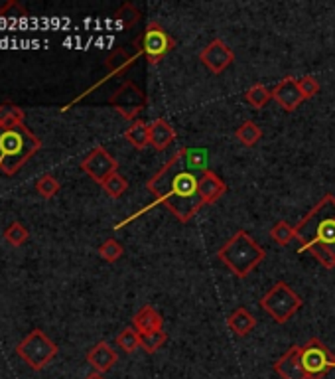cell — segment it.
<instances>
[{
  "label": "cell",
  "mask_w": 335,
  "mask_h": 379,
  "mask_svg": "<svg viewBox=\"0 0 335 379\" xmlns=\"http://www.w3.org/2000/svg\"><path fill=\"white\" fill-rule=\"evenodd\" d=\"M146 188L154 194V202L144 209L156 208V206H166L180 223H188L193 216L204 208V202L199 197V176L195 172H190L183 164V148H180L166 164L156 172L148 180ZM144 211H136L132 218H126L120 225L136 220ZM117 225V227H120Z\"/></svg>",
  "instance_id": "obj_1"
},
{
  "label": "cell",
  "mask_w": 335,
  "mask_h": 379,
  "mask_svg": "<svg viewBox=\"0 0 335 379\" xmlns=\"http://www.w3.org/2000/svg\"><path fill=\"white\" fill-rule=\"evenodd\" d=\"M298 251H306L323 269H335V196H325L294 225Z\"/></svg>",
  "instance_id": "obj_2"
},
{
  "label": "cell",
  "mask_w": 335,
  "mask_h": 379,
  "mask_svg": "<svg viewBox=\"0 0 335 379\" xmlns=\"http://www.w3.org/2000/svg\"><path fill=\"white\" fill-rule=\"evenodd\" d=\"M266 257V251L261 243H256L245 229H239L219 251L217 259L227 267L235 277L245 279L256 269Z\"/></svg>",
  "instance_id": "obj_3"
},
{
  "label": "cell",
  "mask_w": 335,
  "mask_h": 379,
  "mask_svg": "<svg viewBox=\"0 0 335 379\" xmlns=\"http://www.w3.org/2000/svg\"><path fill=\"white\" fill-rule=\"evenodd\" d=\"M42 148V140L28 127L0 129V170L14 176Z\"/></svg>",
  "instance_id": "obj_4"
},
{
  "label": "cell",
  "mask_w": 335,
  "mask_h": 379,
  "mask_svg": "<svg viewBox=\"0 0 335 379\" xmlns=\"http://www.w3.org/2000/svg\"><path fill=\"white\" fill-rule=\"evenodd\" d=\"M302 305H304V300L284 281L276 282L275 287L261 298V308L266 314H270V318L278 324H286L288 320L302 308Z\"/></svg>",
  "instance_id": "obj_5"
},
{
  "label": "cell",
  "mask_w": 335,
  "mask_h": 379,
  "mask_svg": "<svg viewBox=\"0 0 335 379\" xmlns=\"http://www.w3.org/2000/svg\"><path fill=\"white\" fill-rule=\"evenodd\" d=\"M300 364L308 379H323L335 369V355L320 338H310L300 346Z\"/></svg>",
  "instance_id": "obj_6"
},
{
  "label": "cell",
  "mask_w": 335,
  "mask_h": 379,
  "mask_svg": "<svg viewBox=\"0 0 335 379\" xmlns=\"http://www.w3.org/2000/svg\"><path fill=\"white\" fill-rule=\"evenodd\" d=\"M134 46H136V51L148 60V63L156 65L176 48V40L168 34L164 26L152 20V22H148L140 38L134 42Z\"/></svg>",
  "instance_id": "obj_7"
},
{
  "label": "cell",
  "mask_w": 335,
  "mask_h": 379,
  "mask_svg": "<svg viewBox=\"0 0 335 379\" xmlns=\"http://www.w3.org/2000/svg\"><path fill=\"white\" fill-rule=\"evenodd\" d=\"M16 354L20 355L32 369L40 371L58 355V346L42 330H34L18 344Z\"/></svg>",
  "instance_id": "obj_8"
},
{
  "label": "cell",
  "mask_w": 335,
  "mask_h": 379,
  "mask_svg": "<svg viewBox=\"0 0 335 379\" xmlns=\"http://www.w3.org/2000/svg\"><path fill=\"white\" fill-rule=\"evenodd\" d=\"M111 107L119 113L120 117H124L126 121H138V115L142 113L148 99L144 95V91L136 86L134 81H124L122 86L111 95L108 99Z\"/></svg>",
  "instance_id": "obj_9"
},
{
  "label": "cell",
  "mask_w": 335,
  "mask_h": 379,
  "mask_svg": "<svg viewBox=\"0 0 335 379\" xmlns=\"http://www.w3.org/2000/svg\"><path fill=\"white\" fill-rule=\"evenodd\" d=\"M81 170L93 182L103 186L115 172L119 170V162L117 159H113V154L105 147H95L81 160Z\"/></svg>",
  "instance_id": "obj_10"
},
{
  "label": "cell",
  "mask_w": 335,
  "mask_h": 379,
  "mask_svg": "<svg viewBox=\"0 0 335 379\" xmlns=\"http://www.w3.org/2000/svg\"><path fill=\"white\" fill-rule=\"evenodd\" d=\"M199 61L204 63L211 74L219 75L223 74L229 65L235 61V54H233V49L229 48L227 42H223V40L215 38V40H211V42L199 51Z\"/></svg>",
  "instance_id": "obj_11"
},
{
  "label": "cell",
  "mask_w": 335,
  "mask_h": 379,
  "mask_svg": "<svg viewBox=\"0 0 335 379\" xmlns=\"http://www.w3.org/2000/svg\"><path fill=\"white\" fill-rule=\"evenodd\" d=\"M272 99H275L276 103L282 107V109L286 111V113H292V111H296L302 105V91H300L298 87V79H294V77H284L278 86L272 89Z\"/></svg>",
  "instance_id": "obj_12"
},
{
  "label": "cell",
  "mask_w": 335,
  "mask_h": 379,
  "mask_svg": "<svg viewBox=\"0 0 335 379\" xmlns=\"http://www.w3.org/2000/svg\"><path fill=\"white\" fill-rule=\"evenodd\" d=\"M275 371L280 376V379H308L300 364V346H292L286 354L276 360Z\"/></svg>",
  "instance_id": "obj_13"
},
{
  "label": "cell",
  "mask_w": 335,
  "mask_h": 379,
  "mask_svg": "<svg viewBox=\"0 0 335 379\" xmlns=\"http://www.w3.org/2000/svg\"><path fill=\"white\" fill-rule=\"evenodd\" d=\"M148 131H150V145L156 148V150H166L168 147H172L176 143V129L172 127V122L166 121V119H154L152 122H148Z\"/></svg>",
  "instance_id": "obj_14"
},
{
  "label": "cell",
  "mask_w": 335,
  "mask_h": 379,
  "mask_svg": "<svg viewBox=\"0 0 335 379\" xmlns=\"http://www.w3.org/2000/svg\"><path fill=\"white\" fill-rule=\"evenodd\" d=\"M225 192H227V184L223 182L213 170H205L199 176V197H202L204 206L215 204Z\"/></svg>",
  "instance_id": "obj_15"
},
{
  "label": "cell",
  "mask_w": 335,
  "mask_h": 379,
  "mask_svg": "<svg viewBox=\"0 0 335 379\" xmlns=\"http://www.w3.org/2000/svg\"><path fill=\"white\" fill-rule=\"evenodd\" d=\"M87 362L95 369L97 373H107L108 369L119 362V354L108 346L107 342H97L89 354H87Z\"/></svg>",
  "instance_id": "obj_16"
},
{
  "label": "cell",
  "mask_w": 335,
  "mask_h": 379,
  "mask_svg": "<svg viewBox=\"0 0 335 379\" xmlns=\"http://www.w3.org/2000/svg\"><path fill=\"white\" fill-rule=\"evenodd\" d=\"M132 328L138 334H150V332L164 330V318H162V314L156 310L154 306L146 305L134 314Z\"/></svg>",
  "instance_id": "obj_17"
},
{
  "label": "cell",
  "mask_w": 335,
  "mask_h": 379,
  "mask_svg": "<svg viewBox=\"0 0 335 379\" xmlns=\"http://www.w3.org/2000/svg\"><path fill=\"white\" fill-rule=\"evenodd\" d=\"M227 326L229 330L233 332L237 338H247L254 326H256V318L252 316L251 312L245 308V306H239L237 310H233L227 316Z\"/></svg>",
  "instance_id": "obj_18"
},
{
  "label": "cell",
  "mask_w": 335,
  "mask_h": 379,
  "mask_svg": "<svg viewBox=\"0 0 335 379\" xmlns=\"http://www.w3.org/2000/svg\"><path fill=\"white\" fill-rule=\"evenodd\" d=\"M140 54L136 51V54H131V51H126L124 48H117L105 61V65H107V77L111 75H119L122 74L124 70H129L132 63L136 61Z\"/></svg>",
  "instance_id": "obj_19"
},
{
  "label": "cell",
  "mask_w": 335,
  "mask_h": 379,
  "mask_svg": "<svg viewBox=\"0 0 335 379\" xmlns=\"http://www.w3.org/2000/svg\"><path fill=\"white\" fill-rule=\"evenodd\" d=\"M26 113L14 103H2L0 105V129L10 131V129H20L24 127Z\"/></svg>",
  "instance_id": "obj_20"
},
{
  "label": "cell",
  "mask_w": 335,
  "mask_h": 379,
  "mask_svg": "<svg viewBox=\"0 0 335 379\" xmlns=\"http://www.w3.org/2000/svg\"><path fill=\"white\" fill-rule=\"evenodd\" d=\"M124 138L131 143L136 150H144V148L150 145V131H148V122L144 121H134L131 122V127L126 129Z\"/></svg>",
  "instance_id": "obj_21"
},
{
  "label": "cell",
  "mask_w": 335,
  "mask_h": 379,
  "mask_svg": "<svg viewBox=\"0 0 335 379\" xmlns=\"http://www.w3.org/2000/svg\"><path fill=\"white\" fill-rule=\"evenodd\" d=\"M235 136H237V140H239L243 147L251 148L261 143V138H263V129H261L254 121H245L243 124H239V129L235 131Z\"/></svg>",
  "instance_id": "obj_22"
},
{
  "label": "cell",
  "mask_w": 335,
  "mask_h": 379,
  "mask_svg": "<svg viewBox=\"0 0 335 379\" xmlns=\"http://www.w3.org/2000/svg\"><path fill=\"white\" fill-rule=\"evenodd\" d=\"M207 162H209V154L204 148H190L183 147V164L190 172L207 170Z\"/></svg>",
  "instance_id": "obj_23"
},
{
  "label": "cell",
  "mask_w": 335,
  "mask_h": 379,
  "mask_svg": "<svg viewBox=\"0 0 335 379\" xmlns=\"http://www.w3.org/2000/svg\"><path fill=\"white\" fill-rule=\"evenodd\" d=\"M270 99H272V91L263 83H254L245 91V101L254 109H263Z\"/></svg>",
  "instance_id": "obj_24"
},
{
  "label": "cell",
  "mask_w": 335,
  "mask_h": 379,
  "mask_svg": "<svg viewBox=\"0 0 335 379\" xmlns=\"http://www.w3.org/2000/svg\"><path fill=\"white\" fill-rule=\"evenodd\" d=\"M168 342V332L156 330L150 334H140V348L146 354H156L164 344Z\"/></svg>",
  "instance_id": "obj_25"
},
{
  "label": "cell",
  "mask_w": 335,
  "mask_h": 379,
  "mask_svg": "<svg viewBox=\"0 0 335 379\" xmlns=\"http://www.w3.org/2000/svg\"><path fill=\"white\" fill-rule=\"evenodd\" d=\"M117 346L126 354H134L136 350H140V334L134 330L132 326H129L117 336Z\"/></svg>",
  "instance_id": "obj_26"
},
{
  "label": "cell",
  "mask_w": 335,
  "mask_h": 379,
  "mask_svg": "<svg viewBox=\"0 0 335 379\" xmlns=\"http://www.w3.org/2000/svg\"><path fill=\"white\" fill-rule=\"evenodd\" d=\"M115 18H117L120 28H132V26L140 22V10L132 2H124L119 10H117Z\"/></svg>",
  "instance_id": "obj_27"
},
{
  "label": "cell",
  "mask_w": 335,
  "mask_h": 379,
  "mask_svg": "<svg viewBox=\"0 0 335 379\" xmlns=\"http://www.w3.org/2000/svg\"><path fill=\"white\" fill-rule=\"evenodd\" d=\"M270 237H272L278 245H282V247H286L292 239H296L294 227H292L290 223H286V221H276L275 225L270 227Z\"/></svg>",
  "instance_id": "obj_28"
},
{
  "label": "cell",
  "mask_w": 335,
  "mask_h": 379,
  "mask_svg": "<svg viewBox=\"0 0 335 379\" xmlns=\"http://www.w3.org/2000/svg\"><path fill=\"white\" fill-rule=\"evenodd\" d=\"M103 190L107 192V196L111 197H120L126 190H129V182H126V178L124 176H120L119 172H115L111 178H108L107 182L103 184Z\"/></svg>",
  "instance_id": "obj_29"
},
{
  "label": "cell",
  "mask_w": 335,
  "mask_h": 379,
  "mask_svg": "<svg viewBox=\"0 0 335 379\" xmlns=\"http://www.w3.org/2000/svg\"><path fill=\"white\" fill-rule=\"evenodd\" d=\"M28 237H30V233H28V229L20 221H14L13 225L4 232V239L13 247H22L28 241Z\"/></svg>",
  "instance_id": "obj_30"
},
{
  "label": "cell",
  "mask_w": 335,
  "mask_h": 379,
  "mask_svg": "<svg viewBox=\"0 0 335 379\" xmlns=\"http://www.w3.org/2000/svg\"><path fill=\"white\" fill-rule=\"evenodd\" d=\"M122 253H124V247L117 241V239H107L105 243L99 247V255L101 259H105L107 263H115V261H119L122 257Z\"/></svg>",
  "instance_id": "obj_31"
},
{
  "label": "cell",
  "mask_w": 335,
  "mask_h": 379,
  "mask_svg": "<svg viewBox=\"0 0 335 379\" xmlns=\"http://www.w3.org/2000/svg\"><path fill=\"white\" fill-rule=\"evenodd\" d=\"M60 182L51 176V174H46V176H42L40 180L36 182V190L40 196L44 197V200H49V197H54L58 192H60Z\"/></svg>",
  "instance_id": "obj_32"
},
{
  "label": "cell",
  "mask_w": 335,
  "mask_h": 379,
  "mask_svg": "<svg viewBox=\"0 0 335 379\" xmlns=\"http://www.w3.org/2000/svg\"><path fill=\"white\" fill-rule=\"evenodd\" d=\"M298 87H300V91H302V97H304V101H306V99H313L318 93H320V89H322L320 81H318L313 75H304L302 79H298Z\"/></svg>",
  "instance_id": "obj_33"
},
{
  "label": "cell",
  "mask_w": 335,
  "mask_h": 379,
  "mask_svg": "<svg viewBox=\"0 0 335 379\" xmlns=\"http://www.w3.org/2000/svg\"><path fill=\"white\" fill-rule=\"evenodd\" d=\"M0 16H28V13L16 0H6V2H0Z\"/></svg>",
  "instance_id": "obj_34"
},
{
  "label": "cell",
  "mask_w": 335,
  "mask_h": 379,
  "mask_svg": "<svg viewBox=\"0 0 335 379\" xmlns=\"http://www.w3.org/2000/svg\"><path fill=\"white\" fill-rule=\"evenodd\" d=\"M85 379H105V376L103 373H97V371H93V373H89Z\"/></svg>",
  "instance_id": "obj_35"
}]
</instances>
